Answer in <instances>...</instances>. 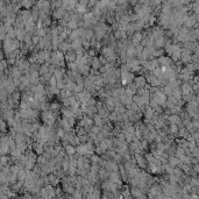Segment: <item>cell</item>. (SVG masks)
<instances>
[{
	"mask_svg": "<svg viewBox=\"0 0 199 199\" xmlns=\"http://www.w3.org/2000/svg\"><path fill=\"white\" fill-rule=\"evenodd\" d=\"M178 126L175 125V123H169V127H168V133H171L174 135H176V133L178 132Z\"/></svg>",
	"mask_w": 199,
	"mask_h": 199,
	"instance_id": "cell-33",
	"label": "cell"
},
{
	"mask_svg": "<svg viewBox=\"0 0 199 199\" xmlns=\"http://www.w3.org/2000/svg\"><path fill=\"white\" fill-rule=\"evenodd\" d=\"M98 58H99V62H100V64H101V65H104V64H106V63H107V60H106V57H105L104 55H100Z\"/></svg>",
	"mask_w": 199,
	"mask_h": 199,
	"instance_id": "cell-51",
	"label": "cell"
},
{
	"mask_svg": "<svg viewBox=\"0 0 199 199\" xmlns=\"http://www.w3.org/2000/svg\"><path fill=\"white\" fill-rule=\"evenodd\" d=\"M81 48H83L84 50H87L89 48H91L90 41H87V40H83V41H81Z\"/></svg>",
	"mask_w": 199,
	"mask_h": 199,
	"instance_id": "cell-44",
	"label": "cell"
},
{
	"mask_svg": "<svg viewBox=\"0 0 199 199\" xmlns=\"http://www.w3.org/2000/svg\"><path fill=\"white\" fill-rule=\"evenodd\" d=\"M64 149H65V153H66L69 156H71V155H74V154L76 153V147L72 146V144H70V143H69L68 146H65Z\"/></svg>",
	"mask_w": 199,
	"mask_h": 199,
	"instance_id": "cell-30",
	"label": "cell"
},
{
	"mask_svg": "<svg viewBox=\"0 0 199 199\" xmlns=\"http://www.w3.org/2000/svg\"><path fill=\"white\" fill-rule=\"evenodd\" d=\"M134 157L136 161V165L139 167L141 170H147L148 168V164H147V161L144 159L143 154H134Z\"/></svg>",
	"mask_w": 199,
	"mask_h": 199,
	"instance_id": "cell-4",
	"label": "cell"
},
{
	"mask_svg": "<svg viewBox=\"0 0 199 199\" xmlns=\"http://www.w3.org/2000/svg\"><path fill=\"white\" fill-rule=\"evenodd\" d=\"M118 99H119V101L122 104V105H128L129 102H132V101H133L132 97H128L126 93H121Z\"/></svg>",
	"mask_w": 199,
	"mask_h": 199,
	"instance_id": "cell-22",
	"label": "cell"
},
{
	"mask_svg": "<svg viewBox=\"0 0 199 199\" xmlns=\"http://www.w3.org/2000/svg\"><path fill=\"white\" fill-rule=\"evenodd\" d=\"M104 168L110 172V171H118V163L113 159H105V164Z\"/></svg>",
	"mask_w": 199,
	"mask_h": 199,
	"instance_id": "cell-5",
	"label": "cell"
},
{
	"mask_svg": "<svg viewBox=\"0 0 199 199\" xmlns=\"http://www.w3.org/2000/svg\"><path fill=\"white\" fill-rule=\"evenodd\" d=\"M168 122H169V123H175V125H177L178 128L184 127V126L182 125V119H180L179 114H170V115L168 117Z\"/></svg>",
	"mask_w": 199,
	"mask_h": 199,
	"instance_id": "cell-10",
	"label": "cell"
},
{
	"mask_svg": "<svg viewBox=\"0 0 199 199\" xmlns=\"http://www.w3.org/2000/svg\"><path fill=\"white\" fill-rule=\"evenodd\" d=\"M77 39H79V28L71 30L70 34H69V36H68V41H74L77 40Z\"/></svg>",
	"mask_w": 199,
	"mask_h": 199,
	"instance_id": "cell-24",
	"label": "cell"
},
{
	"mask_svg": "<svg viewBox=\"0 0 199 199\" xmlns=\"http://www.w3.org/2000/svg\"><path fill=\"white\" fill-rule=\"evenodd\" d=\"M179 162H180V159L178 157H176L175 155H169L168 156V163L170 165H172V167H177V164H178Z\"/></svg>",
	"mask_w": 199,
	"mask_h": 199,
	"instance_id": "cell-26",
	"label": "cell"
},
{
	"mask_svg": "<svg viewBox=\"0 0 199 199\" xmlns=\"http://www.w3.org/2000/svg\"><path fill=\"white\" fill-rule=\"evenodd\" d=\"M47 177H48V183L51 184L53 186H56V185H58V184L61 183V178L58 177V176H56L54 172L48 174Z\"/></svg>",
	"mask_w": 199,
	"mask_h": 199,
	"instance_id": "cell-12",
	"label": "cell"
},
{
	"mask_svg": "<svg viewBox=\"0 0 199 199\" xmlns=\"http://www.w3.org/2000/svg\"><path fill=\"white\" fill-rule=\"evenodd\" d=\"M128 2H129V4H131L133 7H134L135 5H138V4H139V0H129Z\"/></svg>",
	"mask_w": 199,
	"mask_h": 199,
	"instance_id": "cell-53",
	"label": "cell"
},
{
	"mask_svg": "<svg viewBox=\"0 0 199 199\" xmlns=\"http://www.w3.org/2000/svg\"><path fill=\"white\" fill-rule=\"evenodd\" d=\"M64 61H65V63H68V62H75L76 61V53H75V50H68V51H65L64 53Z\"/></svg>",
	"mask_w": 199,
	"mask_h": 199,
	"instance_id": "cell-15",
	"label": "cell"
},
{
	"mask_svg": "<svg viewBox=\"0 0 199 199\" xmlns=\"http://www.w3.org/2000/svg\"><path fill=\"white\" fill-rule=\"evenodd\" d=\"M157 61H159V66H170V65L174 63V62L171 61V58H170V56H167L165 54L162 55V56H159V58H157Z\"/></svg>",
	"mask_w": 199,
	"mask_h": 199,
	"instance_id": "cell-9",
	"label": "cell"
},
{
	"mask_svg": "<svg viewBox=\"0 0 199 199\" xmlns=\"http://www.w3.org/2000/svg\"><path fill=\"white\" fill-rule=\"evenodd\" d=\"M61 108H62V105H61L60 101H51L48 105V110L51 111V112H58L60 113Z\"/></svg>",
	"mask_w": 199,
	"mask_h": 199,
	"instance_id": "cell-16",
	"label": "cell"
},
{
	"mask_svg": "<svg viewBox=\"0 0 199 199\" xmlns=\"http://www.w3.org/2000/svg\"><path fill=\"white\" fill-rule=\"evenodd\" d=\"M56 86H57L60 90H62V89H65V83L63 81L62 78H61V79H57V81H56Z\"/></svg>",
	"mask_w": 199,
	"mask_h": 199,
	"instance_id": "cell-46",
	"label": "cell"
},
{
	"mask_svg": "<svg viewBox=\"0 0 199 199\" xmlns=\"http://www.w3.org/2000/svg\"><path fill=\"white\" fill-rule=\"evenodd\" d=\"M66 28L70 29V30H74V29H77L78 28V22L74 20H69L66 22Z\"/></svg>",
	"mask_w": 199,
	"mask_h": 199,
	"instance_id": "cell-31",
	"label": "cell"
},
{
	"mask_svg": "<svg viewBox=\"0 0 199 199\" xmlns=\"http://www.w3.org/2000/svg\"><path fill=\"white\" fill-rule=\"evenodd\" d=\"M191 156H192V157H198V159H199V149H198V146H196V147H193V148L191 149Z\"/></svg>",
	"mask_w": 199,
	"mask_h": 199,
	"instance_id": "cell-42",
	"label": "cell"
},
{
	"mask_svg": "<svg viewBox=\"0 0 199 199\" xmlns=\"http://www.w3.org/2000/svg\"><path fill=\"white\" fill-rule=\"evenodd\" d=\"M113 37L115 40H125V39H128L127 36V33L123 30V29H117V30H113Z\"/></svg>",
	"mask_w": 199,
	"mask_h": 199,
	"instance_id": "cell-14",
	"label": "cell"
},
{
	"mask_svg": "<svg viewBox=\"0 0 199 199\" xmlns=\"http://www.w3.org/2000/svg\"><path fill=\"white\" fill-rule=\"evenodd\" d=\"M191 87H192V92H193L195 94H197V92H198V89H199V84H198V83H193V84L191 85Z\"/></svg>",
	"mask_w": 199,
	"mask_h": 199,
	"instance_id": "cell-50",
	"label": "cell"
},
{
	"mask_svg": "<svg viewBox=\"0 0 199 199\" xmlns=\"http://www.w3.org/2000/svg\"><path fill=\"white\" fill-rule=\"evenodd\" d=\"M98 176H99L100 180H105V179L108 178V171L104 167H100L99 170H98Z\"/></svg>",
	"mask_w": 199,
	"mask_h": 199,
	"instance_id": "cell-23",
	"label": "cell"
},
{
	"mask_svg": "<svg viewBox=\"0 0 199 199\" xmlns=\"http://www.w3.org/2000/svg\"><path fill=\"white\" fill-rule=\"evenodd\" d=\"M75 86H76V81H75V80L69 79L68 81H65V89H66V90H70V91L74 92Z\"/></svg>",
	"mask_w": 199,
	"mask_h": 199,
	"instance_id": "cell-35",
	"label": "cell"
},
{
	"mask_svg": "<svg viewBox=\"0 0 199 199\" xmlns=\"http://www.w3.org/2000/svg\"><path fill=\"white\" fill-rule=\"evenodd\" d=\"M151 74L154 75V76H156V77H159L161 75H162V71H161V68L157 66V68H155L153 71H151Z\"/></svg>",
	"mask_w": 199,
	"mask_h": 199,
	"instance_id": "cell-48",
	"label": "cell"
},
{
	"mask_svg": "<svg viewBox=\"0 0 199 199\" xmlns=\"http://www.w3.org/2000/svg\"><path fill=\"white\" fill-rule=\"evenodd\" d=\"M56 81H57V79L55 78V76H51L48 80V85L49 86H56Z\"/></svg>",
	"mask_w": 199,
	"mask_h": 199,
	"instance_id": "cell-47",
	"label": "cell"
},
{
	"mask_svg": "<svg viewBox=\"0 0 199 199\" xmlns=\"http://www.w3.org/2000/svg\"><path fill=\"white\" fill-rule=\"evenodd\" d=\"M48 162V159H45V156L43 155V154H41V155H37V157H36V164L41 167V165H43V164H45Z\"/></svg>",
	"mask_w": 199,
	"mask_h": 199,
	"instance_id": "cell-32",
	"label": "cell"
},
{
	"mask_svg": "<svg viewBox=\"0 0 199 199\" xmlns=\"http://www.w3.org/2000/svg\"><path fill=\"white\" fill-rule=\"evenodd\" d=\"M161 193H162V186L159 183H154L149 186V189L147 191V197L148 198H157Z\"/></svg>",
	"mask_w": 199,
	"mask_h": 199,
	"instance_id": "cell-1",
	"label": "cell"
},
{
	"mask_svg": "<svg viewBox=\"0 0 199 199\" xmlns=\"http://www.w3.org/2000/svg\"><path fill=\"white\" fill-rule=\"evenodd\" d=\"M171 94H172V96H174V97H175V98H176L177 100L182 99V96H183V94H182V92H180V89H179V86H178V87H175V89L172 90V93H171Z\"/></svg>",
	"mask_w": 199,
	"mask_h": 199,
	"instance_id": "cell-36",
	"label": "cell"
},
{
	"mask_svg": "<svg viewBox=\"0 0 199 199\" xmlns=\"http://www.w3.org/2000/svg\"><path fill=\"white\" fill-rule=\"evenodd\" d=\"M150 98H154L155 99V101L159 104V105H161L163 108L165 107V102H167V96L161 91V90H159L157 92H155V93H153V94H150Z\"/></svg>",
	"mask_w": 199,
	"mask_h": 199,
	"instance_id": "cell-2",
	"label": "cell"
},
{
	"mask_svg": "<svg viewBox=\"0 0 199 199\" xmlns=\"http://www.w3.org/2000/svg\"><path fill=\"white\" fill-rule=\"evenodd\" d=\"M65 68H66L68 70L75 71V70H77V63H76V62H68V63L65 64Z\"/></svg>",
	"mask_w": 199,
	"mask_h": 199,
	"instance_id": "cell-37",
	"label": "cell"
},
{
	"mask_svg": "<svg viewBox=\"0 0 199 199\" xmlns=\"http://www.w3.org/2000/svg\"><path fill=\"white\" fill-rule=\"evenodd\" d=\"M58 50H61L62 53H65V51H68V50H71V43H70V41H62L60 42V44H58Z\"/></svg>",
	"mask_w": 199,
	"mask_h": 199,
	"instance_id": "cell-17",
	"label": "cell"
},
{
	"mask_svg": "<svg viewBox=\"0 0 199 199\" xmlns=\"http://www.w3.org/2000/svg\"><path fill=\"white\" fill-rule=\"evenodd\" d=\"M40 40H41V37L40 36H37V35H33V36H32V43H33L34 45H36Z\"/></svg>",
	"mask_w": 199,
	"mask_h": 199,
	"instance_id": "cell-49",
	"label": "cell"
},
{
	"mask_svg": "<svg viewBox=\"0 0 199 199\" xmlns=\"http://www.w3.org/2000/svg\"><path fill=\"white\" fill-rule=\"evenodd\" d=\"M165 36L164 35H162V36H159V37H156L155 40H154V47L156 48V49H161V48H164V42H165Z\"/></svg>",
	"mask_w": 199,
	"mask_h": 199,
	"instance_id": "cell-18",
	"label": "cell"
},
{
	"mask_svg": "<svg viewBox=\"0 0 199 199\" xmlns=\"http://www.w3.org/2000/svg\"><path fill=\"white\" fill-rule=\"evenodd\" d=\"M143 39V36H142V33L141 32H135L132 36H131V44L132 45H136V44H139L141 40Z\"/></svg>",
	"mask_w": 199,
	"mask_h": 199,
	"instance_id": "cell-13",
	"label": "cell"
},
{
	"mask_svg": "<svg viewBox=\"0 0 199 199\" xmlns=\"http://www.w3.org/2000/svg\"><path fill=\"white\" fill-rule=\"evenodd\" d=\"M100 62H99V58H98V56H94V57H92L91 58V62H90V66L91 68H93V69H99L100 68Z\"/></svg>",
	"mask_w": 199,
	"mask_h": 199,
	"instance_id": "cell-27",
	"label": "cell"
},
{
	"mask_svg": "<svg viewBox=\"0 0 199 199\" xmlns=\"http://www.w3.org/2000/svg\"><path fill=\"white\" fill-rule=\"evenodd\" d=\"M192 54H193L192 50H187V49H183L182 48V53H180V58L179 60L183 64L189 63V62H191V55Z\"/></svg>",
	"mask_w": 199,
	"mask_h": 199,
	"instance_id": "cell-6",
	"label": "cell"
},
{
	"mask_svg": "<svg viewBox=\"0 0 199 199\" xmlns=\"http://www.w3.org/2000/svg\"><path fill=\"white\" fill-rule=\"evenodd\" d=\"M76 171H77V167L69 165V169H68V171H66V175H68V176H74V175H76Z\"/></svg>",
	"mask_w": 199,
	"mask_h": 199,
	"instance_id": "cell-40",
	"label": "cell"
},
{
	"mask_svg": "<svg viewBox=\"0 0 199 199\" xmlns=\"http://www.w3.org/2000/svg\"><path fill=\"white\" fill-rule=\"evenodd\" d=\"M70 43H71V49H72V50H78V49H81V40H80V39L70 41Z\"/></svg>",
	"mask_w": 199,
	"mask_h": 199,
	"instance_id": "cell-29",
	"label": "cell"
},
{
	"mask_svg": "<svg viewBox=\"0 0 199 199\" xmlns=\"http://www.w3.org/2000/svg\"><path fill=\"white\" fill-rule=\"evenodd\" d=\"M196 23H197V15L193 14V15H189V17H187V19L184 21L183 26L186 27V28H189V29H191V28H193V26H195Z\"/></svg>",
	"mask_w": 199,
	"mask_h": 199,
	"instance_id": "cell-8",
	"label": "cell"
},
{
	"mask_svg": "<svg viewBox=\"0 0 199 199\" xmlns=\"http://www.w3.org/2000/svg\"><path fill=\"white\" fill-rule=\"evenodd\" d=\"M76 153L78 155H85L87 153V149H86V146L85 143H79L78 146H76Z\"/></svg>",
	"mask_w": 199,
	"mask_h": 199,
	"instance_id": "cell-25",
	"label": "cell"
},
{
	"mask_svg": "<svg viewBox=\"0 0 199 199\" xmlns=\"http://www.w3.org/2000/svg\"><path fill=\"white\" fill-rule=\"evenodd\" d=\"M108 180L110 182H112V183H115L119 187L122 186V184H123V182H122V179H121V176H120L119 171H110L108 172Z\"/></svg>",
	"mask_w": 199,
	"mask_h": 199,
	"instance_id": "cell-3",
	"label": "cell"
},
{
	"mask_svg": "<svg viewBox=\"0 0 199 199\" xmlns=\"http://www.w3.org/2000/svg\"><path fill=\"white\" fill-rule=\"evenodd\" d=\"M156 21H157V18L155 17V14H153V13H151V14L149 15V18H148V21H147V22H148V25H149L150 27H153V26L156 23Z\"/></svg>",
	"mask_w": 199,
	"mask_h": 199,
	"instance_id": "cell-38",
	"label": "cell"
},
{
	"mask_svg": "<svg viewBox=\"0 0 199 199\" xmlns=\"http://www.w3.org/2000/svg\"><path fill=\"white\" fill-rule=\"evenodd\" d=\"M139 4H141V5H146V6H149V0H139Z\"/></svg>",
	"mask_w": 199,
	"mask_h": 199,
	"instance_id": "cell-52",
	"label": "cell"
},
{
	"mask_svg": "<svg viewBox=\"0 0 199 199\" xmlns=\"http://www.w3.org/2000/svg\"><path fill=\"white\" fill-rule=\"evenodd\" d=\"M84 90V85L81 84H76L75 89H74V93H78V92H81Z\"/></svg>",
	"mask_w": 199,
	"mask_h": 199,
	"instance_id": "cell-45",
	"label": "cell"
},
{
	"mask_svg": "<svg viewBox=\"0 0 199 199\" xmlns=\"http://www.w3.org/2000/svg\"><path fill=\"white\" fill-rule=\"evenodd\" d=\"M44 189H45V192H47V197L48 198H54L55 197V186H53L51 184H45L44 185Z\"/></svg>",
	"mask_w": 199,
	"mask_h": 199,
	"instance_id": "cell-20",
	"label": "cell"
},
{
	"mask_svg": "<svg viewBox=\"0 0 199 199\" xmlns=\"http://www.w3.org/2000/svg\"><path fill=\"white\" fill-rule=\"evenodd\" d=\"M71 197L72 198H76V199H81L83 198V195H81V191H80V189H75V191L72 192V195H71Z\"/></svg>",
	"mask_w": 199,
	"mask_h": 199,
	"instance_id": "cell-39",
	"label": "cell"
},
{
	"mask_svg": "<svg viewBox=\"0 0 199 199\" xmlns=\"http://www.w3.org/2000/svg\"><path fill=\"white\" fill-rule=\"evenodd\" d=\"M86 54H87L90 57H94V56L98 55V50H96L94 48H89V49L86 50Z\"/></svg>",
	"mask_w": 199,
	"mask_h": 199,
	"instance_id": "cell-41",
	"label": "cell"
},
{
	"mask_svg": "<svg viewBox=\"0 0 199 199\" xmlns=\"http://www.w3.org/2000/svg\"><path fill=\"white\" fill-rule=\"evenodd\" d=\"M134 83H135V85L138 86V87H143L144 85H146V77L143 76V75H139V76H135L134 77V80H133Z\"/></svg>",
	"mask_w": 199,
	"mask_h": 199,
	"instance_id": "cell-19",
	"label": "cell"
},
{
	"mask_svg": "<svg viewBox=\"0 0 199 199\" xmlns=\"http://www.w3.org/2000/svg\"><path fill=\"white\" fill-rule=\"evenodd\" d=\"M179 89H180L182 94H189V93L192 92V87H191V84L189 81H182L180 85H179Z\"/></svg>",
	"mask_w": 199,
	"mask_h": 199,
	"instance_id": "cell-11",
	"label": "cell"
},
{
	"mask_svg": "<svg viewBox=\"0 0 199 199\" xmlns=\"http://www.w3.org/2000/svg\"><path fill=\"white\" fill-rule=\"evenodd\" d=\"M64 12H65V9H64L63 7L56 8L55 11H53V17H54V19H55V20H61Z\"/></svg>",
	"mask_w": 199,
	"mask_h": 199,
	"instance_id": "cell-21",
	"label": "cell"
},
{
	"mask_svg": "<svg viewBox=\"0 0 199 199\" xmlns=\"http://www.w3.org/2000/svg\"><path fill=\"white\" fill-rule=\"evenodd\" d=\"M79 143H80L79 138H78L77 135H75V136H74L72 139L70 140V144H72V146H75V147H76V146H78Z\"/></svg>",
	"mask_w": 199,
	"mask_h": 199,
	"instance_id": "cell-43",
	"label": "cell"
},
{
	"mask_svg": "<svg viewBox=\"0 0 199 199\" xmlns=\"http://www.w3.org/2000/svg\"><path fill=\"white\" fill-rule=\"evenodd\" d=\"M180 53H182V48H180V49H175L174 53L171 54L170 58H171V61H172L174 63L177 62V61H179V58H180Z\"/></svg>",
	"mask_w": 199,
	"mask_h": 199,
	"instance_id": "cell-28",
	"label": "cell"
},
{
	"mask_svg": "<svg viewBox=\"0 0 199 199\" xmlns=\"http://www.w3.org/2000/svg\"><path fill=\"white\" fill-rule=\"evenodd\" d=\"M92 119H93V123H94V125H97V126H100V127L102 126L104 121H102V118L100 117V115H99V114H98V113H97V114H94Z\"/></svg>",
	"mask_w": 199,
	"mask_h": 199,
	"instance_id": "cell-34",
	"label": "cell"
},
{
	"mask_svg": "<svg viewBox=\"0 0 199 199\" xmlns=\"http://www.w3.org/2000/svg\"><path fill=\"white\" fill-rule=\"evenodd\" d=\"M129 191H131V195H132V197H134V198H146L147 197V195L141 190L139 189L138 186H133V187H129Z\"/></svg>",
	"mask_w": 199,
	"mask_h": 199,
	"instance_id": "cell-7",
	"label": "cell"
}]
</instances>
